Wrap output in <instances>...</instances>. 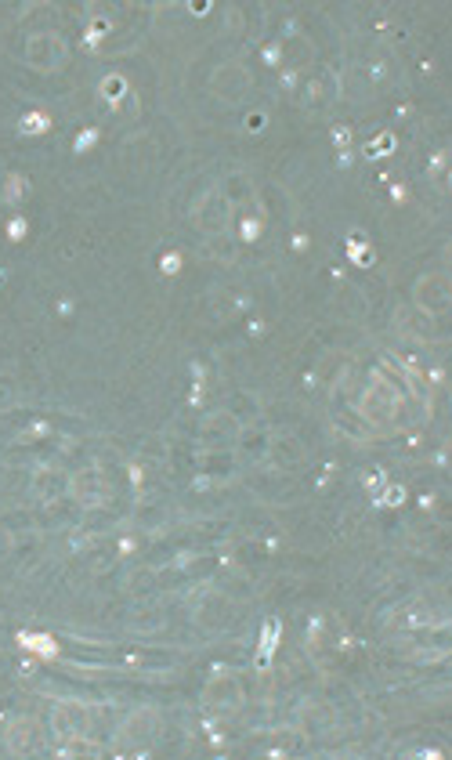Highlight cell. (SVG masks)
Wrapping results in <instances>:
<instances>
[{
    "label": "cell",
    "instance_id": "obj_5",
    "mask_svg": "<svg viewBox=\"0 0 452 760\" xmlns=\"http://www.w3.org/2000/svg\"><path fill=\"white\" fill-rule=\"evenodd\" d=\"M51 732L62 742L84 739V735L91 732V710H87L84 703H76V699H62V703H55V710H51Z\"/></svg>",
    "mask_w": 452,
    "mask_h": 760
},
{
    "label": "cell",
    "instance_id": "obj_3",
    "mask_svg": "<svg viewBox=\"0 0 452 760\" xmlns=\"http://www.w3.org/2000/svg\"><path fill=\"white\" fill-rule=\"evenodd\" d=\"M250 87H254V76H250V69L243 62H221L214 69V76H210V91L228 105L243 102Z\"/></svg>",
    "mask_w": 452,
    "mask_h": 760
},
{
    "label": "cell",
    "instance_id": "obj_10",
    "mask_svg": "<svg viewBox=\"0 0 452 760\" xmlns=\"http://www.w3.org/2000/svg\"><path fill=\"white\" fill-rule=\"evenodd\" d=\"M203 695H207V706L228 713V710H236V706L243 703V684L228 674V670H221V674L210 677L207 692H203Z\"/></svg>",
    "mask_w": 452,
    "mask_h": 760
},
{
    "label": "cell",
    "instance_id": "obj_9",
    "mask_svg": "<svg viewBox=\"0 0 452 760\" xmlns=\"http://www.w3.org/2000/svg\"><path fill=\"white\" fill-rule=\"evenodd\" d=\"M192 218H196V225L203 228V232H221V228L228 225V218H232V207H228V200L221 196V192H207L203 200L196 203V210H192Z\"/></svg>",
    "mask_w": 452,
    "mask_h": 760
},
{
    "label": "cell",
    "instance_id": "obj_1",
    "mask_svg": "<svg viewBox=\"0 0 452 760\" xmlns=\"http://www.w3.org/2000/svg\"><path fill=\"white\" fill-rule=\"evenodd\" d=\"M398 409H402V399H398L395 384H391V380H384V377L369 380L366 395H362V402H358V413H362L369 424L387 428V424H395Z\"/></svg>",
    "mask_w": 452,
    "mask_h": 760
},
{
    "label": "cell",
    "instance_id": "obj_11",
    "mask_svg": "<svg viewBox=\"0 0 452 760\" xmlns=\"http://www.w3.org/2000/svg\"><path fill=\"white\" fill-rule=\"evenodd\" d=\"M73 496L80 504H102L105 496H109V485H105L102 471L98 467H84V471H76L73 475Z\"/></svg>",
    "mask_w": 452,
    "mask_h": 760
},
{
    "label": "cell",
    "instance_id": "obj_4",
    "mask_svg": "<svg viewBox=\"0 0 452 760\" xmlns=\"http://www.w3.org/2000/svg\"><path fill=\"white\" fill-rule=\"evenodd\" d=\"M413 301L420 312L427 315H445L452 304V283L445 272H427L424 279H416L413 286Z\"/></svg>",
    "mask_w": 452,
    "mask_h": 760
},
{
    "label": "cell",
    "instance_id": "obj_7",
    "mask_svg": "<svg viewBox=\"0 0 452 760\" xmlns=\"http://www.w3.org/2000/svg\"><path fill=\"white\" fill-rule=\"evenodd\" d=\"M69 48H66V40L58 37V33H33V37L26 40V62L33 69H58L62 62H66Z\"/></svg>",
    "mask_w": 452,
    "mask_h": 760
},
{
    "label": "cell",
    "instance_id": "obj_12",
    "mask_svg": "<svg viewBox=\"0 0 452 760\" xmlns=\"http://www.w3.org/2000/svg\"><path fill=\"white\" fill-rule=\"evenodd\" d=\"M11 399H15V384H11L8 377H0V409L8 406Z\"/></svg>",
    "mask_w": 452,
    "mask_h": 760
},
{
    "label": "cell",
    "instance_id": "obj_2",
    "mask_svg": "<svg viewBox=\"0 0 452 760\" xmlns=\"http://www.w3.org/2000/svg\"><path fill=\"white\" fill-rule=\"evenodd\" d=\"M160 728H163V717L160 710H152V706H142V710L127 713V721L120 724V732H116V746L113 750H145L149 742L160 739Z\"/></svg>",
    "mask_w": 452,
    "mask_h": 760
},
{
    "label": "cell",
    "instance_id": "obj_8",
    "mask_svg": "<svg viewBox=\"0 0 452 760\" xmlns=\"http://www.w3.org/2000/svg\"><path fill=\"white\" fill-rule=\"evenodd\" d=\"M196 623L203 630H210V634H221V630L232 623V601H228L221 590L203 594V601H199V608H196Z\"/></svg>",
    "mask_w": 452,
    "mask_h": 760
},
{
    "label": "cell",
    "instance_id": "obj_6",
    "mask_svg": "<svg viewBox=\"0 0 452 760\" xmlns=\"http://www.w3.org/2000/svg\"><path fill=\"white\" fill-rule=\"evenodd\" d=\"M4 746H8L15 757H29V753H40L48 746V735H44V724L33 721V717H15L8 724V735H4Z\"/></svg>",
    "mask_w": 452,
    "mask_h": 760
}]
</instances>
